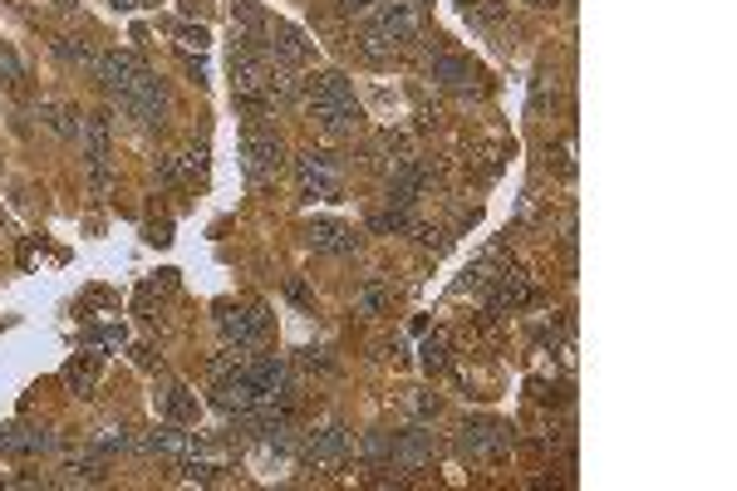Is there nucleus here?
<instances>
[{
  "instance_id": "obj_7",
  "label": "nucleus",
  "mask_w": 737,
  "mask_h": 491,
  "mask_svg": "<svg viewBox=\"0 0 737 491\" xmlns=\"http://www.w3.org/2000/svg\"><path fill=\"white\" fill-rule=\"evenodd\" d=\"M428 79L438 88H448V94H482V69L472 64L467 55H457V49H442L438 45V55L428 59Z\"/></svg>"
},
{
  "instance_id": "obj_13",
  "label": "nucleus",
  "mask_w": 737,
  "mask_h": 491,
  "mask_svg": "<svg viewBox=\"0 0 737 491\" xmlns=\"http://www.w3.org/2000/svg\"><path fill=\"white\" fill-rule=\"evenodd\" d=\"M428 167L423 163H413V157H399L393 163V172H389V206H413L423 192H428Z\"/></svg>"
},
{
  "instance_id": "obj_15",
  "label": "nucleus",
  "mask_w": 737,
  "mask_h": 491,
  "mask_svg": "<svg viewBox=\"0 0 737 491\" xmlns=\"http://www.w3.org/2000/svg\"><path fill=\"white\" fill-rule=\"evenodd\" d=\"M206 167V147H182V153H163L157 157V177H163L167 187L177 182H197Z\"/></svg>"
},
{
  "instance_id": "obj_9",
  "label": "nucleus",
  "mask_w": 737,
  "mask_h": 491,
  "mask_svg": "<svg viewBox=\"0 0 737 491\" xmlns=\"http://www.w3.org/2000/svg\"><path fill=\"white\" fill-rule=\"evenodd\" d=\"M216 330L226 334V344H236V349H251V344L265 339L271 320H265L261 304H222V310H216Z\"/></svg>"
},
{
  "instance_id": "obj_18",
  "label": "nucleus",
  "mask_w": 737,
  "mask_h": 491,
  "mask_svg": "<svg viewBox=\"0 0 737 491\" xmlns=\"http://www.w3.org/2000/svg\"><path fill=\"white\" fill-rule=\"evenodd\" d=\"M64 388L79 393V398H94V388H98V354H74V359L64 363Z\"/></svg>"
},
{
  "instance_id": "obj_1",
  "label": "nucleus",
  "mask_w": 737,
  "mask_h": 491,
  "mask_svg": "<svg viewBox=\"0 0 737 491\" xmlns=\"http://www.w3.org/2000/svg\"><path fill=\"white\" fill-rule=\"evenodd\" d=\"M300 98L310 108V118L324 128L330 137H354L364 128V113H359V98H354L349 79L340 69H324V74H310L300 84Z\"/></svg>"
},
{
  "instance_id": "obj_10",
  "label": "nucleus",
  "mask_w": 737,
  "mask_h": 491,
  "mask_svg": "<svg viewBox=\"0 0 737 491\" xmlns=\"http://www.w3.org/2000/svg\"><path fill=\"white\" fill-rule=\"evenodd\" d=\"M108 128H114V118H108L104 108L84 118V163H88V177H94L98 192L108 187V157H114V137H108Z\"/></svg>"
},
{
  "instance_id": "obj_5",
  "label": "nucleus",
  "mask_w": 737,
  "mask_h": 491,
  "mask_svg": "<svg viewBox=\"0 0 737 491\" xmlns=\"http://www.w3.org/2000/svg\"><path fill=\"white\" fill-rule=\"evenodd\" d=\"M118 108H123L133 123H143V128H163V118H167V88H163V79L153 74V69H143V74L133 79V84L123 88V94L114 98Z\"/></svg>"
},
{
  "instance_id": "obj_6",
  "label": "nucleus",
  "mask_w": 737,
  "mask_h": 491,
  "mask_svg": "<svg viewBox=\"0 0 737 491\" xmlns=\"http://www.w3.org/2000/svg\"><path fill=\"white\" fill-rule=\"evenodd\" d=\"M300 457H305V467H314V471H330V467H340L344 457H354V432L344 428L340 418L320 422V428H314V432H305V442H300Z\"/></svg>"
},
{
  "instance_id": "obj_3",
  "label": "nucleus",
  "mask_w": 737,
  "mask_h": 491,
  "mask_svg": "<svg viewBox=\"0 0 737 491\" xmlns=\"http://www.w3.org/2000/svg\"><path fill=\"white\" fill-rule=\"evenodd\" d=\"M241 167L255 187H271L275 177L285 172V147H281V137H275V128H261V123L246 128L241 133Z\"/></svg>"
},
{
  "instance_id": "obj_16",
  "label": "nucleus",
  "mask_w": 737,
  "mask_h": 491,
  "mask_svg": "<svg viewBox=\"0 0 737 491\" xmlns=\"http://www.w3.org/2000/svg\"><path fill=\"white\" fill-rule=\"evenodd\" d=\"M526 300H531V280L521 271L491 275V304H497V310H521Z\"/></svg>"
},
{
  "instance_id": "obj_12",
  "label": "nucleus",
  "mask_w": 737,
  "mask_h": 491,
  "mask_svg": "<svg viewBox=\"0 0 737 491\" xmlns=\"http://www.w3.org/2000/svg\"><path fill=\"white\" fill-rule=\"evenodd\" d=\"M305 246L310 251H324V255H354L359 251V236H354V226L334 221V216H314V221L300 226Z\"/></svg>"
},
{
  "instance_id": "obj_34",
  "label": "nucleus",
  "mask_w": 737,
  "mask_h": 491,
  "mask_svg": "<svg viewBox=\"0 0 737 491\" xmlns=\"http://www.w3.org/2000/svg\"><path fill=\"white\" fill-rule=\"evenodd\" d=\"M408 5H413V10H432V0H408Z\"/></svg>"
},
{
  "instance_id": "obj_17",
  "label": "nucleus",
  "mask_w": 737,
  "mask_h": 491,
  "mask_svg": "<svg viewBox=\"0 0 737 491\" xmlns=\"http://www.w3.org/2000/svg\"><path fill=\"white\" fill-rule=\"evenodd\" d=\"M0 447L15 452V457H39V452L55 447V432H45V428H5L0 432Z\"/></svg>"
},
{
  "instance_id": "obj_30",
  "label": "nucleus",
  "mask_w": 737,
  "mask_h": 491,
  "mask_svg": "<svg viewBox=\"0 0 737 491\" xmlns=\"http://www.w3.org/2000/svg\"><path fill=\"white\" fill-rule=\"evenodd\" d=\"M408 408H413V418H418V422H432V418H438V408H442V403L432 398V393H413V398H408Z\"/></svg>"
},
{
  "instance_id": "obj_25",
  "label": "nucleus",
  "mask_w": 737,
  "mask_h": 491,
  "mask_svg": "<svg viewBox=\"0 0 737 491\" xmlns=\"http://www.w3.org/2000/svg\"><path fill=\"white\" fill-rule=\"evenodd\" d=\"M550 163H556V172L566 177V182L575 177V133H566L556 147H550Z\"/></svg>"
},
{
  "instance_id": "obj_8",
  "label": "nucleus",
  "mask_w": 737,
  "mask_h": 491,
  "mask_svg": "<svg viewBox=\"0 0 737 491\" xmlns=\"http://www.w3.org/2000/svg\"><path fill=\"white\" fill-rule=\"evenodd\" d=\"M432 457H438V438H432L428 428H403L393 432V447H389V471H403V477H413V471L432 467Z\"/></svg>"
},
{
  "instance_id": "obj_11",
  "label": "nucleus",
  "mask_w": 737,
  "mask_h": 491,
  "mask_svg": "<svg viewBox=\"0 0 737 491\" xmlns=\"http://www.w3.org/2000/svg\"><path fill=\"white\" fill-rule=\"evenodd\" d=\"M143 69H147V64L133 55V49H98V59H94V79H98V88H104L108 98L123 94V88L133 84Z\"/></svg>"
},
{
  "instance_id": "obj_2",
  "label": "nucleus",
  "mask_w": 737,
  "mask_h": 491,
  "mask_svg": "<svg viewBox=\"0 0 737 491\" xmlns=\"http://www.w3.org/2000/svg\"><path fill=\"white\" fill-rule=\"evenodd\" d=\"M516 447V428L501 418H467L457 428V457L462 462H501Z\"/></svg>"
},
{
  "instance_id": "obj_14",
  "label": "nucleus",
  "mask_w": 737,
  "mask_h": 491,
  "mask_svg": "<svg viewBox=\"0 0 737 491\" xmlns=\"http://www.w3.org/2000/svg\"><path fill=\"white\" fill-rule=\"evenodd\" d=\"M310 55H314V45L305 39V29H295V25H271V59H275V64L300 69V64H310Z\"/></svg>"
},
{
  "instance_id": "obj_22",
  "label": "nucleus",
  "mask_w": 737,
  "mask_h": 491,
  "mask_svg": "<svg viewBox=\"0 0 737 491\" xmlns=\"http://www.w3.org/2000/svg\"><path fill=\"white\" fill-rule=\"evenodd\" d=\"M45 113H49V128H55V133H64V137H84V118H79V108H69V104H49Z\"/></svg>"
},
{
  "instance_id": "obj_26",
  "label": "nucleus",
  "mask_w": 737,
  "mask_h": 491,
  "mask_svg": "<svg viewBox=\"0 0 737 491\" xmlns=\"http://www.w3.org/2000/svg\"><path fill=\"white\" fill-rule=\"evenodd\" d=\"M173 35H177V45H182L187 55H192V49L202 55V49H206V29H202V25H187V20H177Z\"/></svg>"
},
{
  "instance_id": "obj_4",
  "label": "nucleus",
  "mask_w": 737,
  "mask_h": 491,
  "mask_svg": "<svg viewBox=\"0 0 737 491\" xmlns=\"http://www.w3.org/2000/svg\"><path fill=\"white\" fill-rule=\"evenodd\" d=\"M295 182H300V196H344V167L330 147H310V153L295 157Z\"/></svg>"
},
{
  "instance_id": "obj_35",
  "label": "nucleus",
  "mask_w": 737,
  "mask_h": 491,
  "mask_svg": "<svg viewBox=\"0 0 737 491\" xmlns=\"http://www.w3.org/2000/svg\"><path fill=\"white\" fill-rule=\"evenodd\" d=\"M531 5H550V0H531Z\"/></svg>"
},
{
  "instance_id": "obj_23",
  "label": "nucleus",
  "mask_w": 737,
  "mask_h": 491,
  "mask_svg": "<svg viewBox=\"0 0 737 491\" xmlns=\"http://www.w3.org/2000/svg\"><path fill=\"white\" fill-rule=\"evenodd\" d=\"M84 339L94 344V349H123V344H128V330H123V324H88Z\"/></svg>"
},
{
  "instance_id": "obj_24",
  "label": "nucleus",
  "mask_w": 737,
  "mask_h": 491,
  "mask_svg": "<svg viewBox=\"0 0 737 491\" xmlns=\"http://www.w3.org/2000/svg\"><path fill=\"white\" fill-rule=\"evenodd\" d=\"M556 94H560V79L550 74V69H540V74H536V88H531V113H540L546 104H556Z\"/></svg>"
},
{
  "instance_id": "obj_19",
  "label": "nucleus",
  "mask_w": 737,
  "mask_h": 491,
  "mask_svg": "<svg viewBox=\"0 0 737 491\" xmlns=\"http://www.w3.org/2000/svg\"><path fill=\"white\" fill-rule=\"evenodd\" d=\"M49 49H55V55L64 59L69 69H88V74H94L98 49L88 45V39H79V35H55V39H49Z\"/></svg>"
},
{
  "instance_id": "obj_28",
  "label": "nucleus",
  "mask_w": 737,
  "mask_h": 491,
  "mask_svg": "<svg viewBox=\"0 0 737 491\" xmlns=\"http://www.w3.org/2000/svg\"><path fill=\"white\" fill-rule=\"evenodd\" d=\"M373 231H408V206H389L373 216Z\"/></svg>"
},
{
  "instance_id": "obj_32",
  "label": "nucleus",
  "mask_w": 737,
  "mask_h": 491,
  "mask_svg": "<svg viewBox=\"0 0 737 491\" xmlns=\"http://www.w3.org/2000/svg\"><path fill=\"white\" fill-rule=\"evenodd\" d=\"M114 10H143V5H157V0H108Z\"/></svg>"
},
{
  "instance_id": "obj_20",
  "label": "nucleus",
  "mask_w": 737,
  "mask_h": 491,
  "mask_svg": "<svg viewBox=\"0 0 737 491\" xmlns=\"http://www.w3.org/2000/svg\"><path fill=\"white\" fill-rule=\"evenodd\" d=\"M389 304H393V285L389 280H364L359 295H354V310L369 314V320H373V314H383Z\"/></svg>"
},
{
  "instance_id": "obj_31",
  "label": "nucleus",
  "mask_w": 737,
  "mask_h": 491,
  "mask_svg": "<svg viewBox=\"0 0 737 491\" xmlns=\"http://www.w3.org/2000/svg\"><path fill=\"white\" fill-rule=\"evenodd\" d=\"M167 412L173 418H197V403L187 398V388H167Z\"/></svg>"
},
{
  "instance_id": "obj_33",
  "label": "nucleus",
  "mask_w": 737,
  "mask_h": 491,
  "mask_svg": "<svg viewBox=\"0 0 737 491\" xmlns=\"http://www.w3.org/2000/svg\"><path fill=\"white\" fill-rule=\"evenodd\" d=\"M344 10H373V0H340Z\"/></svg>"
},
{
  "instance_id": "obj_27",
  "label": "nucleus",
  "mask_w": 737,
  "mask_h": 491,
  "mask_svg": "<svg viewBox=\"0 0 737 491\" xmlns=\"http://www.w3.org/2000/svg\"><path fill=\"white\" fill-rule=\"evenodd\" d=\"M138 447V438L128 428H104V438H98V452H128Z\"/></svg>"
},
{
  "instance_id": "obj_29",
  "label": "nucleus",
  "mask_w": 737,
  "mask_h": 491,
  "mask_svg": "<svg viewBox=\"0 0 737 491\" xmlns=\"http://www.w3.org/2000/svg\"><path fill=\"white\" fill-rule=\"evenodd\" d=\"M423 369H428V373H442V369H448V349H442L438 334L423 344Z\"/></svg>"
},
{
  "instance_id": "obj_21",
  "label": "nucleus",
  "mask_w": 737,
  "mask_h": 491,
  "mask_svg": "<svg viewBox=\"0 0 737 491\" xmlns=\"http://www.w3.org/2000/svg\"><path fill=\"white\" fill-rule=\"evenodd\" d=\"M64 487H98L104 481V462L98 457H74V462H64Z\"/></svg>"
}]
</instances>
